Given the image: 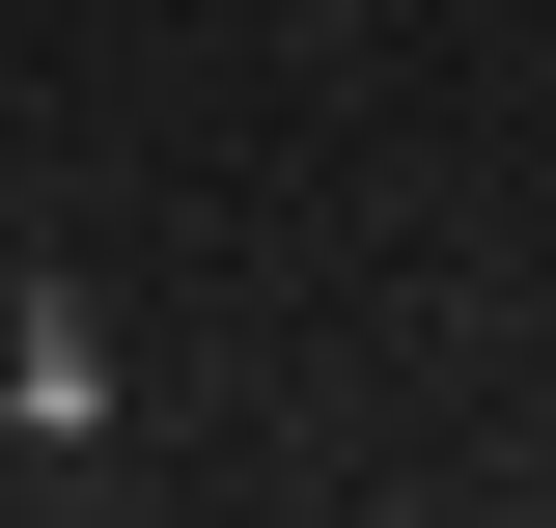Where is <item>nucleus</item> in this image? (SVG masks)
Instances as JSON below:
<instances>
[{
	"label": "nucleus",
	"mask_w": 556,
	"mask_h": 528,
	"mask_svg": "<svg viewBox=\"0 0 556 528\" xmlns=\"http://www.w3.org/2000/svg\"><path fill=\"white\" fill-rule=\"evenodd\" d=\"M84 417H112V334H84V306H0V473L84 445Z\"/></svg>",
	"instance_id": "1"
}]
</instances>
